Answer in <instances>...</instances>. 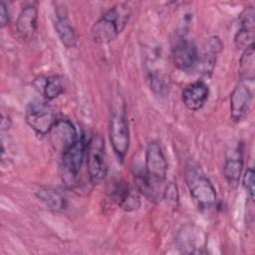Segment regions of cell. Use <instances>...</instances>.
Returning <instances> with one entry per match:
<instances>
[{
  "label": "cell",
  "instance_id": "1",
  "mask_svg": "<svg viewBox=\"0 0 255 255\" xmlns=\"http://www.w3.org/2000/svg\"><path fill=\"white\" fill-rule=\"evenodd\" d=\"M131 10L126 3H118L111 7L96 21L91 29L94 41L100 44L114 41L128 25Z\"/></svg>",
  "mask_w": 255,
  "mask_h": 255
},
{
  "label": "cell",
  "instance_id": "2",
  "mask_svg": "<svg viewBox=\"0 0 255 255\" xmlns=\"http://www.w3.org/2000/svg\"><path fill=\"white\" fill-rule=\"evenodd\" d=\"M185 182L194 202L202 211L211 210L217 202V194L211 181L201 167L193 160H188L184 170Z\"/></svg>",
  "mask_w": 255,
  "mask_h": 255
},
{
  "label": "cell",
  "instance_id": "3",
  "mask_svg": "<svg viewBox=\"0 0 255 255\" xmlns=\"http://www.w3.org/2000/svg\"><path fill=\"white\" fill-rule=\"evenodd\" d=\"M87 156V170L92 184L101 183L108 172L107 152L105 140L99 133L91 136L86 149Z\"/></svg>",
  "mask_w": 255,
  "mask_h": 255
},
{
  "label": "cell",
  "instance_id": "4",
  "mask_svg": "<svg viewBox=\"0 0 255 255\" xmlns=\"http://www.w3.org/2000/svg\"><path fill=\"white\" fill-rule=\"evenodd\" d=\"M86 149L87 143L84 137L81 135L73 145L62 152L61 174L64 183L69 188H73L77 184L86 154Z\"/></svg>",
  "mask_w": 255,
  "mask_h": 255
},
{
  "label": "cell",
  "instance_id": "5",
  "mask_svg": "<svg viewBox=\"0 0 255 255\" xmlns=\"http://www.w3.org/2000/svg\"><path fill=\"white\" fill-rule=\"evenodd\" d=\"M109 134L117 157L123 161L129 146V130L125 109L122 106H117L112 111Z\"/></svg>",
  "mask_w": 255,
  "mask_h": 255
},
{
  "label": "cell",
  "instance_id": "6",
  "mask_svg": "<svg viewBox=\"0 0 255 255\" xmlns=\"http://www.w3.org/2000/svg\"><path fill=\"white\" fill-rule=\"evenodd\" d=\"M25 120L27 125L38 136L48 134L57 121L53 109L48 104L38 101L28 104Z\"/></svg>",
  "mask_w": 255,
  "mask_h": 255
},
{
  "label": "cell",
  "instance_id": "7",
  "mask_svg": "<svg viewBox=\"0 0 255 255\" xmlns=\"http://www.w3.org/2000/svg\"><path fill=\"white\" fill-rule=\"evenodd\" d=\"M145 174L157 183L164 184L167 174V162L160 144L152 140L148 142L145 150Z\"/></svg>",
  "mask_w": 255,
  "mask_h": 255
},
{
  "label": "cell",
  "instance_id": "8",
  "mask_svg": "<svg viewBox=\"0 0 255 255\" xmlns=\"http://www.w3.org/2000/svg\"><path fill=\"white\" fill-rule=\"evenodd\" d=\"M171 59L177 69L190 71L197 66L199 53L195 44L185 38L184 35H181L175 40L172 46Z\"/></svg>",
  "mask_w": 255,
  "mask_h": 255
},
{
  "label": "cell",
  "instance_id": "9",
  "mask_svg": "<svg viewBox=\"0 0 255 255\" xmlns=\"http://www.w3.org/2000/svg\"><path fill=\"white\" fill-rule=\"evenodd\" d=\"M176 242L182 253H202L206 246V236L199 227L193 224H185L178 231Z\"/></svg>",
  "mask_w": 255,
  "mask_h": 255
},
{
  "label": "cell",
  "instance_id": "10",
  "mask_svg": "<svg viewBox=\"0 0 255 255\" xmlns=\"http://www.w3.org/2000/svg\"><path fill=\"white\" fill-rule=\"evenodd\" d=\"M112 199L127 212L134 211L140 206L138 191L125 180H118L111 189Z\"/></svg>",
  "mask_w": 255,
  "mask_h": 255
},
{
  "label": "cell",
  "instance_id": "11",
  "mask_svg": "<svg viewBox=\"0 0 255 255\" xmlns=\"http://www.w3.org/2000/svg\"><path fill=\"white\" fill-rule=\"evenodd\" d=\"M49 133L52 135V142L60 149L61 153L73 145L81 136L73 123L67 119L57 120Z\"/></svg>",
  "mask_w": 255,
  "mask_h": 255
},
{
  "label": "cell",
  "instance_id": "12",
  "mask_svg": "<svg viewBox=\"0 0 255 255\" xmlns=\"http://www.w3.org/2000/svg\"><path fill=\"white\" fill-rule=\"evenodd\" d=\"M255 11L252 6L246 7L240 15V27L235 35L234 43L238 49L246 50L254 45L255 31Z\"/></svg>",
  "mask_w": 255,
  "mask_h": 255
},
{
  "label": "cell",
  "instance_id": "13",
  "mask_svg": "<svg viewBox=\"0 0 255 255\" xmlns=\"http://www.w3.org/2000/svg\"><path fill=\"white\" fill-rule=\"evenodd\" d=\"M253 94L243 83H239L230 95V115L234 121L242 120L252 104Z\"/></svg>",
  "mask_w": 255,
  "mask_h": 255
},
{
  "label": "cell",
  "instance_id": "14",
  "mask_svg": "<svg viewBox=\"0 0 255 255\" xmlns=\"http://www.w3.org/2000/svg\"><path fill=\"white\" fill-rule=\"evenodd\" d=\"M38 27V9L36 6L29 5L22 9L17 21L16 31L18 36L24 41L34 38Z\"/></svg>",
  "mask_w": 255,
  "mask_h": 255
},
{
  "label": "cell",
  "instance_id": "15",
  "mask_svg": "<svg viewBox=\"0 0 255 255\" xmlns=\"http://www.w3.org/2000/svg\"><path fill=\"white\" fill-rule=\"evenodd\" d=\"M209 95L208 86L202 82L197 81L189 84L182 91L181 97L184 106L190 111L200 110L206 103Z\"/></svg>",
  "mask_w": 255,
  "mask_h": 255
},
{
  "label": "cell",
  "instance_id": "16",
  "mask_svg": "<svg viewBox=\"0 0 255 255\" xmlns=\"http://www.w3.org/2000/svg\"><path fill=\"white\" fill-rule=\"evenodd\" d=\"M55 29L63 45L67 48L76 46L78 42L77 33L68 18L65 7L57 8L55 11Z\"/></svg>",
  "mask_w": 255,
  "mask_h": 255
},
{
  "label": "cell",
  "instance_id": "17",
  "mask_svg": "<svg viewBox=\"0 0 255 255\" xmlns=\"http://www.w3.org/2000/svg\"><path fill=\"white\" fill-rule=\"evenodd\" d=\"M222 47H223L222 42L218 37L214 36L208 39L203 53L199 55V59L197 63V65L201 67V71L203 75L209 76L212 73L215 66L216 57L218 53L221 51Z\"/></svg>",
  "mask_w": 255,
  "mask_h": 255
},
{
  "label": "cell",
  "instance_id": "18",
  "mask_svg": "<svg viewBox=\"0 0 255 255\" xmlns=\"http://www.w3.org/2000/svg\"><path fill=\"white\" fill-rule=\"evenodd\" d=\"M37 198L50 210L62 211L67 206L64 195L52 187H42L36 192Z\"/></svg>",
  "mask_w": 255,
  "mask_h": 255
},
{
  "label": "cell",
  "instance_id": "19",
  "mask_svg": "<svg viewBox=\"0 0 255 255\" xmlns=\"http://www.w3.org/2000/svg\"><path fill=\"white\" fill-rule=\"evenodd\" d=\"M243 161L240 154L231 155L226 158L224 166H223V174L227 181V183L235 188L239 183V179L242 173Z\"/></svg>",
  "mask_w": 255,
  "mask_h": 255
},
{
  "label": "cell",
  "instance_id": "20",
  "mask_svg": "<svg viewBox=\"0 0 255 255\" xmlns=\"http://www.w3.org/2000/svg\"><path fill=\"white\" fill-rule=\"evenodd\" d=\"M254 45L244 50L239 62V75L242 81L253 82L255 78Z\"/></svg>",
  "mask_w": 255,
  "mask_h": 255
},
{
  "label": "cell",
  "instance_id": "21",
  "mask_svg": "<svg viewBox=\"0 0 255 255\" xmlns=\"http://www.w3.org/2000/svg\"><path fill=\"white\" fill-rule=\"evenodd\" d=\"M64 93L63 80L59 76L48 77L43 85V95L47 100H54Z\"/></svg>",
  "mask_w": 255,
  "mask_h": 255
},
{
  "label": "cell",
  "instance_id": "22",
  "mask_svg": "<svg viewBox=\"0 0 255 255\" xmlns=\"http://www.w3.org/2000/svg\"><path fill=\"white\" fill-rule=\"evenodd\" d=\"M150 89L158 96H164L168 91L166 78L160 73H152L150 75Z\"/></svg>",
  "mask_w": 255,
  "mask_h": 255
},
{
  "label": "cell",
  "instance_id": "23",
  "mask_svg": "<svg viewBox=\"0 0 255 255\" xmlns=\"http://www.w3.org/2000/svg\"><path fill=\"white\" fill-rule=\"evenodd\" d=\"M243 186L249 194L250 198H254V170L252 168H248L243 175Z\"/></svg>",
  "mask_w": 255,
  "mask_h": 255
},
{
  "label": "cell",
  "instance_id": "24",
  "mask_svg": "<svg viewBox=\"0 0 255 255\" xmlns=\"http://www.w3.org/2000/svg\"><path fill=\"white\" fill-rule=\"evenodd\" d=\"M0 21H1V26L2 27L6 26L8 21H9L8 10H7V7H6V5L3 1L0 2Z\"/></svg>",
  "mask_w": 255,
  "mask_h": 255
},
{
  "label": "cell",
  "instance_id": "25",
  "mask_svg": "<svg viewBox=\"0 0 255 255\" xmlns=\"http://www.w3.org/2000/svg\"><path fill=\"white\" fill-rule=\"evenodd\" d=\"M10 125H11V121L8 117H6L5 115H2V120H1V128H2V130L4 129H8L10 128Z\"/></svg>",
  "mask_w": 255,
  "mask_h": 255
}]
</instances>
